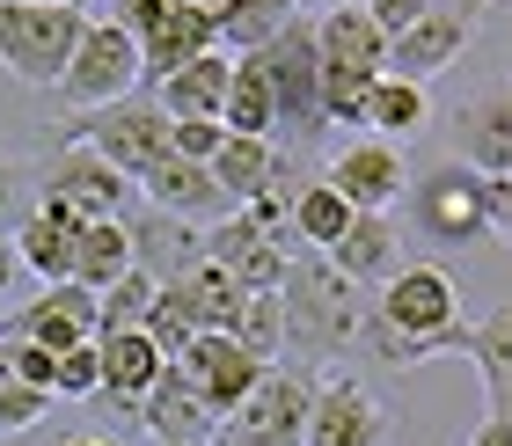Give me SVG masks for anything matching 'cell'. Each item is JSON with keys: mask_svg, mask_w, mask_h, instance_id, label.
I'll list each match as a JSON object with an SVG mask.
<instances>
[{"mask_svg": "<svg viewBox=\"0 0 512 446\" xmlns=\"http://www.w3.org/2000/svg\"><path fill=\"white\" fill-rule=\"evenodd\" d=\"M374 308V293H359L330 256H286V278H278V315H286V366H337L352 359L359 322Z\"/></svg>", "mask_w": 512, "mask_h": 446, "instance_id": "1", "label": "cell"}, {"mask_svg": "<svg viewBox=\"0 0 512 446\" xmlns=\"http://www.w3.org/2000/svg\"><path fill=\"white\" fill-rule=\"evenodd\" d=\"M454 322H461L454 278L439 264H403L374 293V308H366V322H359V344L374 351V359H388V366H410L417 344H432L439 330H454Z\"/></svg>", "mask_w": 512, "mask_h": 446, "instance_id": "2", "label": "cell"}, {"mask_svg": "<svg viewBox=\"0 0 512 446\" xmlns=\"http://www.w3.org/2000/svg\"><path fill=\"white\" fill-rule=\"evenodd\" d=\"M403 198H410V227L425 234L432 249H469L476 234H498L505 213H512V183L476 176V169H461V161L425 169Z\"/></svg>", "mask_w": 512, "mask_h": 446, "instance_id": "3", "label": "cell"}, {"mask_svg": "<svg viewBox=\"0 0 512 446\" xmlns=\"http://www.w3.org/2000/svg\"><path fill=\"white\" fill-rule=\"evenodd\" d=\"M242 59L256 66V81H264V96H271V139H293V147L322 139V59H315V15H293L271 44H256V52H242Z\"/></svg>", "mask_w": 512, "mask_h": 446, "instance_id": "4", "label": "cell"}, {"mask_svg": "<svg viewBox=\"0 0 512 446\" xmlns=\"http://www.w3.org/2000/svg\"><path fill=\"white\" fill-rule=\"evenodd\" d=\"M52 139H66V147H88L96 161H110V169H118L125 183H139L161 154H169V117H161L154 88H132V96L103 103V110L66 117V125H59Z\"/></svg>", "mask_w": 512, "mask_h": 446, "instance_id": "5", "label": "cell"}, {"mask_svg": "<svg viewBox=\"0 0 512 446\" xmlns=\"http://www.w3.org/2000/svg\"><path fill=\"white\" fill-rule=\"evenodd\" d=\"M110 22L139 44V88H161L183 59L213 52V0H118Z\"/></svg>", "mask_w": 512, "mask_h": 446, "instance_id": "6", "label": "cell"}, {"mask_svg": "<svg viewBox=\"0 0 512 446\" xmlns=\"http://www.w3.org/2000/svg\"><path fill=\"white\" fill-rule=\"evenodd\" d=\"M88 30V8H30V0H0V66L22 88H59L66 59Z\"/></svg>", "mask_w": 512, "mask_h": 446, "instance_id": "7", "label": "cell"}, {"mask_svg": "<svg viewBox=\"0 0 512 446\" xmlns=\"http://www.w3.org/2000/svg\"><path fill=\"white\" fill-rule=\"evenodd\" d=\"M315 381H322V373L286 366V359L264 366V373H256V388L213 425V446H300V425H308V403H315Z\"/></svg>", "mask_w": 512, "mask_h": 446, "instance_id": "8", "label": "cell"}, {"mask_svg": "<svg viewBox=\"0 0 512 446\" xmlns=\"http://www.w3.org/2000/svg\"><path fill=\"white\" fill-rule=\"evenodd\" d=\"M30 176H37V205H44V213H66L74 227H88V220H132L139 213V191L110 169V161H96L88 147L44 154Z\"/></svg>", "mask_w": 512, "mask_h": 446, "instance_id": "9", "label": "cell"}, {"mask_svg": "<svg viewBox=\"0 0 512 446\" xmlns=\"http://www.w3.org/2000/svg\"><path fill=\"white\" fill-rule=\"evenodd\" d=\"M132 88H139V44H132L110 15H103V22L88 15L74 59H66V74H59V103L81 117V110H103V103L132 96Z\"/></svg>", "mask_w": 512, "mask_h": 446, "instance_id": "10", "label": "cell"}, {"mask_svg": "<svg viewBox=\"0 0 512 446\" xmlns=\"http://www.w3.org/2000/svg\"><path fill=\"white\" fill-rule=\"evenodd\" d=\"M300 446H388V410L381 395L359 381V373H330L315 381L308 425H300Z\"/></svg>", "mask_w": 512, "mask_h": 446, "instance_id": "11", "label": "cell"}, {"mask_svg": "<svg viewBox=\"0 0 512 446\" xmlns=\"http://www.w3.org/2000/svg\"><path fill=\"white\" fill-rule=\"evenodd\" d=\"M476 359V381H483V395H491V417H505V403H512V315L505 308H491V315H461L454 330H439L432 344H417V359L410 366H425V359Z\"/></svg>", "mask_w": 512, "mask_h": 446, "instance_id": "12", "label": "cell"}, {"mask_svg": "<svg viewBox=\"0 0 512 446\" xmlns=\"http://www.w3.org/2000/svg\"><path fill=\"white\" fill-rule=\"evenodd\" d=\"M322 183H330L352 213H388V205H403L410 169H403V147H388V139H352V147L330 154Z\"/></svg>", "mask_w": 512, "mask_h": 446, "instance_id": "13", "label": "cell"}, {"mask_svg": "<svg viewBox=\"0 0 512 446\" xmlns=\"http://www.w3.org/2000/svg\"><path fill=\"white\" fill-rule=\"evenodd\" d=\"M132 191L147 198V213H169V220H183V227H213V220L235 213V205L220 198L213 169H205V161H183V154H161L154 169L132 183Z\"/></svg>", "mask_w": 512, "mask_h": 446, "instance_id": "14", "label": "cell"}, {"mask_svg": "<svg viewBox=\"0 0 512 446\" xmlns=\"http://www.w3.org/2000/svg\"><path fill=\"white\" fill-rule=\"evenodd\" d=\"M198 249H205V264L227 271L242 293H278V278H286V256H293V249L264 242V234H256L242 213H227V220H213V227H198Z\"/></svg>", "mask_w": 512, "mask_h": 446, "instance_id": "15", "label": "cell"}, {"mask_svg": "<svg viewBox=\"0 0 512 446\" xmlns=\"http://www.w3.org/2000/svg\"><path fill=\"white\" fill-rule=\"evenodd\" d=\"M169 366L191 381V395H198L213 417H227V410H235L242 395L256 388V373H264L235 337H191V351H183V359H169Z\"/></svg>", "mask_w": 512, "mask_h": 446, "instance_id": "16", "label": "cell"}, {"mask_svg": "<svg viewBox=\"0 0 512 446\" xmlns=\"http://www.w3.org/2000/svg\"><path fill=\"white\" fill-rule=\"evenodd\" d=\"M125 242H132V271L147 278V286L161 293V286H176V278H191L198 264H205V249H198V227H183V220H169V213H139L125 220Z\"/></svg>", "mask_w": 512, "mask_h": 446, "instance_id": "17", "label": "cell"}, {"mask_svg": "<svg viewBox=\"0 0 512 446\" xmlns=\"http://www.w3.org/2000/svg\"><path fill=\"white\" fill-rule=\"evenodd\" d=\"M8 337H22V344H37V351H74V344H88L96 337V293L88 286H74V278H66V286H44L30 308L15 315V330Z\"/></svg>", "mask_w": 512, "mask_h": 446, "instance_id": "18", "label": "cell"}, {"mask_svg": "<svg viewBox=\"0 0 512 446\" xmlns=\"http://www.w3.org/2000/svg\"><path fill=\"white\" fill-rule=\"evenodd\" d=\"M322 256H330L359 293H381L388 278L410 264V256H403V227H395L388 213H352V227L337 234V249H322Z\"/></svg>", "mask_w": 512, "mask_h": 446, "instance_id": "19", "label": "cell"}, {"mask_svg": "<svg viewBox=\"0 0 512 446\" xmlns=\"http://www.w3.org/2000/svg\"><path fill=\"white\" fill-rule=\"evenodd\" d=\"M139 432H147L154 446H213V425L220 417L191 395V381H183L176 366H161V381L139 395V417H132Z\"/></svg>", "mask_w": 512, "mask_h": 446, "instance_id": "20", "label": "cell"}, {"mask_svg": "<svg viewBox=\"0 0 512 446\" xmlns=\"http://www.w3.org/2000/svg\"><path fill=\"white\" fill-rule=\"evenodd\" d=\"M96 366H103V381H96L88 403H103L118 417H139V395L161 381V366H169V359H161L139 330H125V337H96Z\"/></svg>", "mask_w": 512, "mask_h": 446, "instance_id": "21", "label": "cell"}, {"mask_svg": "<svg viewBox=\"0 0 512 446\" xmlns=\"http://www.w3.org/2000/svg\"><path fill=\"white\" fill-rule=\"evenodd\" d=\"M476 37V22H454V15H425V22H410L403 37H388V52H381V74L388 81H417L425 88L439 66H454L461 59V44Z\"/></svg>", "mask_w": 512, "mask_h": 446, "instance_id": "22", "label": "cell"}, {"mask_svg": "<svg viewBox=\"0 0 512 446\" xmlns=\"http://www.w3.org/2000/svg\"><path fill=\"white\" fill-rule=\"evenodd\" d=\"M227 74H235V59H227V52H198V59H183L176 74L154 88L161 117H169V125H220Z\"/></svg>", "mask_w": 512, "mask_h": 446, "instance_id": "23", "label": "cell"}, {"mask_svg": "<svg viewBox=\"0 0 512 446\" xmlns=\"http://www.w3.org/2000/svg\"><path fill=\"white\" fill-rule=\"evenodd\" d=\"M454 139H461V169H476V176H498L505 183V161H512V110L505 96L491 88V96H476L469 110L454 117Z\"/></svg>", "mask_w": 512, "mask_h": 446, "instance_id": "24", "label": "cell"}, {"mask_svg": "<svg viewBox=\"0 0 512 446\" xmlns=\"http://www.w3.org/2000/svg\"><path fill=\"white\" fill-rule=\"evenodd\" d=\"M74 220L66 213H44V205H30V220H22L15 234H8V249H15V264L30 271V278H44V286H66L74 278Z\"/></svg>", "mask_w": 512, "mask_h": 446, "instance_id": "25", "label": "cell"}, {"mask_svg": "<svg viewBox=\"0 0 512 446\" xmlns=\"http://www.w3.org/2000/svg\"><path fill=\"white\" fill-rule=\"evenodd\" d=\"M161 293L183 308V322H191L198 337H227V330H235V315H242V300H249L235 278L213 271V264H198L191 278H176V286H161Z\"/></svg>", "mask_w": 512, "mask_h": 446, "instance_id": "26", "label": "cell"}, {"mask_svg": "<svg viewBox=\"0 0 512 446\" xmlns=\"http://www.w3.org/2000/svg\"><path fill=\"white\" fill-rule=\"evenodd\" d=\"M300 15V0H213V52L242 59L256 44H271Z\"/></svg>", "mask_w": 512, "mask_h": 446, "instance_id": "27", "label": "cell"}, {"mask_svg": "<svg viewBox=\"0 0 512 446\" xmlns=\"http://www.w3.org/2000/svg\"><path fill=\"white\" fill-rule=\"evenodd\" d=\"M432 125V88H417V81H374L366 88V139H410V132H425Z\"/></svg>", "mask_w": 512, "mask_h": 446, "instance_id": "28", "label": "cell"}, {"mask_svg": "<svg viewBox=\"0 0 512 446\" xmlns=\"http://www.w3.org/2000/svg\"><path fill=\"white\" fill-rule=\"evenodd\" d=\"M205 169H213L220 198L242 213V205H249V198L271 183V169H278V147H271V139H220V154L205 161Z\"/></svg>", "mask_w": 512, "mask_h": 446, "instance_id": "29", "label": "cell"}, {"mask_svg": "<svg viewBox=\"0 0 512 446\" xmlns=\"http://www.w3.org/2000/svg\"><path fill=\"white\" fill-rule=\"evenodd\" d=\"M125 271H132V242H125V220H88V227L74 234V286L103 293V286H118Z\"/></svg>", "mask_w": 512, "mask_h": 446, "instance_id": "30", "label": "cell"}, {"mask_svg": "<svg viewBox=\"0 0 512 446\" xmlns=\"http://www.w3.org/2000/svg\"><path fill=\"white\" fill-rule=\"evenodd\" d=\"M344 227H352V205H344L330 183H300V191H293V242L300 249H315V256L337 249Z\"/></svg>", "mask_w": 512, "mask_h": 446, "instance_id": "31", "label": "cell"}, {"mask_svg": "<svg viewBox=\"0 0 512 446\" xmlns=\"http://www.w3.org/2000/svg\"><path fill=\"white\" fill-rule=\"evenodd\" d=\"M220 132H227V139H271V96H264V81H256L249 59H235V74H227Z\"/></svg>", "mask_w": 512, "mask_h": 446, "instance_id": "32", "label": "cell"}, {"mask_svg": "<svg viewBox=\"0 0 512 446\" xmlns=\"http://www.w3.org/2000/svg\"><path fill=\"white\" fill-rule=\"evenodd\" d=\"M227 337H235L256 366H278V359H286V315H278V293H249Z\"/></svg>", "mask_w": 512, "mask_h": 446, "instance_id": "33", "label": "cell"}, {"mask_svg": "<svg viewBox=\"0 0 512 446\" xmlns=\"http://www.w3.org/2000/svg\"><path fill=\"white\" fill-rule=\"evenodd\" d=\"M147 308H154V286H147L139 271H125L118 286L96 293V337H125V330H139V322H147Z\"/></svg>", "mask_w": 512, "mask_h": 446, "instance_id": "34", "label": "cell"}, {"mask_svg": "<svg viewBox=\"0 0 512 446\" xmlns=\"http://www.w3.org/2000/svg\"><path fill=\"white\" fill-rule=\"evenodd\" d=\"M96 381H103V366H96V337H88V344H74V351H59L52 403H59V395H66V403H88V395H96Z\"/></svg>", "mask_w": 512, "mask_h": 446, "instance_id": "35", "label": "cell"}, {"mask_svg": "<svg viewBox=\"0 0 512 446\" xmlns=\"http://www.w3.org/2000/svg\"><path fill=\"white\" fill-rule=\"evenodd\" d=\"M44 410H52V395H37V388H22V381H8V373H0V439L37 432Z\"/></svg>", "mask_w": 512, "mask_h": 446, "instance_id": "36", "label": "cell"}, {"mask_svg": "<svg viewBox=\"0 0 512 446\" xmlns=\"http://www.w3.org/2000/svg\"><path fill=\"white\" fill-rule=\"evenodd\" d=\"M30 191H37V176L22 161H0V234L30 220Z\"/></svg>", "mask_w": 512, "mask_h": 446, "instance_id": "37", "label": "cell"}, {"mask_svg": "<svg viewBox=\"0 0 512 446\" xmlns=\"http://www.w3.org/2000/svg\"><path fill=\"white\" fill-rule=\"evenodd\" d=\"M220 125H169V154H183V161H213L220 154Z\"/></svg>", "mask_w": 512, "mask_h": 446, "instance_id": "38", "label": "cell"}, {"mask_svg": "<svg viewBox=\"0 0 512 446\" xmlns=\"http://www.w3.org/2000/svg\"><path fill=\"white\" fill-rule=\"evenodd\" d=\"M469 446H512V417H483L469 432Z\"/></svg>", "mask_w": 512, "mask_h": 446, "instance_id": "39", "label": "cell"}, {"mask_svg": "<svg viewBox=\"0 0 512 446\" xmlns=\"http://www.w3.org/2000/svg\"><path fill=\"white\" fill-rule=\"evenodd\" d=\"M432 15H454V22H476L483 15V0H425Z\"/></svg>", "mask_w": 512, "mask_h": 446, "instance_id": "40", "label": "cell"}, {"mask_svg": "<svg viewBox=\"0 0 512 446\" xmlns=\"http://www.w3.org/2000/svg\"><path fill=\"white\" fill-rule=\"evenodd\" d=\"M15 278H22V264H15V249H8V234H0V300L15 293Z\"/></svg>", "mask_w": 512, "mask_h": 446, "instance_id": "41", "label": "cell"}, {"mask_svg": "<svg viewBox=\"0 0 512 446\" xmlns=\"http://www.w3.org/2000/svg\"><path fill=\"white\" fill-rule=\"evenodd\" d=\"M30 8H59V0H30ZM66 8H74V0H66Z\"/></svg>", "mask_w": 512, "mask_h": 446, "instance_id": "42", "label": "cell"}, {"mask_svg": "<svg viewBox=\"0 0 512 446\" xmlns=\"http://www.w3.org/2000/svg\"><path fill=\"white\" fill-rule=\"evenodd\" d=\"M66 446H103V439H66Z\"/></svg>", "mask_w": 512, "mask_h": 446, "instance_id": "43", "label": "cell"}, {"mask_svg": "<svg viewBox=\"0 0 512 446\" xmlns=\"http://www.w3.org/2000/svg\"><path fill=\"white\" fill-rule=\"evenodd\" d=\"M330 8H359V0H330Z\"/></svg>", "mask_w": 512, "mask_h": 446, "instance_id": "44", "label": "cell"}, {"mask_svg": "<svg viewBox=\"0 0 512 446\" xmlns=\"http://www.w3.org/2000/svg\"><path fill=\"white\" fill-rule=\"evenodd\" d=\"M74 8H88V0H74Z\"/></svg>", "mask_w": 512, "mask_h": 446, "instance_id": "45", "label": "cell"}]
</instances>
